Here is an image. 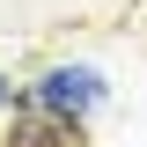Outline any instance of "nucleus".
<instances>
[{"label": "nucleus", "mask_w": 147, "mask_h": 147, "mask_svg": "<svg viewBox=\"0 0 147 147\" xmlns=\"http://www.w3.org/2000/svg\"><path fill=\"white\" fill-rule=\"evenodd\" d=\"M96 103H103V74H96L88 59L44 66V74H37V88H30V110H52V118H66V125H81Z\"/></svg>", "instance_id": "1"}, {"label": "nucleus", "mask_w": 147, "mask_h": 147, "mask_svg": "<svg viewBox=\"0 0 147 147\" xmlns=\"http://www.w3.org/2000/svg\"><path fill=\"white\" fill-rule=\"evenodd\" d=\"M59 140H74V125H66V118H52V110H37L30 125L15 132V147H59Z\"/></svg>", "instance_id": "2"}, {"label": "nucleus", "mask_w": 147, "mask_h": 147, "mask_svg": "<svg viewBox=\"0 0 147 147\" xmlns=\"http://www.w3.org/2000/svg\"><path fill=\"white\" fill-rule=\"evenodd\" d=\"M7 103H15V88H7V74H0V110H7Z\"/></svg>", "instance_id": "3"}]
</instances>
